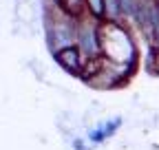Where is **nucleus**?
Here are the masks:
<instances>
[{
    "instance_id": "nucleus-7",
    "label": "nucleus",
    "mask_w": 159,
    "mask_h": 150,
    "mask_svg": "<svg viewBox=\"0 0 159 150\" xmlns=\"http://www.w3.org/2000/svg\"><path fill=\"white\" fill-rule=\"evenodd\" d=\"M91 141H86V139H82V137H75L73 141H71V148L73 150H93V146H89Z\"/></svg>"
},
{
    "instance_id": "nucleus-5",
    "label": "nucleus",
    "mask_w": 159,
    "mask_h": 150,
    "mask_svg": "<svg viewBox=\"0 0 159 150\" xmlns=\"http://www.w3.org/2000/svg\"><path fill=\"white\" fill-rule=\"evenodd\" d=\"M86 5V15H91L93 20L104 22L106 20V0H84Z\"/></svg>"
},
{
    "instance_id": "nucleus-1",
    "label": "nucleus",
    "mask_w": 159,
    "mask_h": 150,
    "mask_svg": "<svg viewBox=\"0 0 159 150\" xmlns=\"http://www.w3.org/2000/svg\"><path fill=\"white\" fill-rule=\"evenodd\" d=\"M99 40H102V55L117 64L137 66V44L133 40V33L126 24L117 22H102L99 24Z\"/></svg>"
},
{
    "instance_id": "nucleus-6",
    "label": "nucleus",
    "mask_w": 159,
    "mask_h": 150,
    "mask_svg": "<svg viewBox=\"0 0 159 150\" xmlns=\"http://www.w3.org/2000/svg\"><path fill=\"white\" fill-rule=\"evenodd\" d=\"M99 128H102V133H104V137L106 139H111V137H115L117 135V130H119V126H122V117H113V119H106V121H102V124H97Z\"/></svg>"
},
{
    "instance_id": "nucleus-4",
    "label": "nucleus",
    "mask_w": 159,
    "mask_h": 150,
    "mask_svg": "<svg viewBox=\"0 0 159 150\" xmlns=\"http://www.w3.org/2000/svg\"><path fill=\"white\" fill-rule=\"evenodd\" d=\"M57 7L62 9L66 15L71 18H82L86 15V5H84V0H55Z\"/></svg>"
},
{
    "instance_id": "nucleus-3",
    "label": "nucleus",
    "mask_w": 159,
    "mask_h": 150,
    "mask_svg": "<svg viewBox=\"0 0 159 150\" xmlns=\"http://www.w3.org/2000/svg\"><path fill=\"white\" fill-rule=\"evenodd\" d=\"M53 60H55V64H57L60 68H62L64 73H69V75H82L84 64L89 62V60L84 58V53L77 49V44H75V46H66V49H62V51L53 53Z\"/></svg>"
},
{
    "instance_id": "nucleus-2",
    "label": "nucleus",
    "mask_w": 159,
    "mask_h": 150,
    "mask_svg": "<svg viewBox=\"0 0 159 150\" xmlns=\"http://www.w3.org/2000/svg\"><path fill=\"white\" fill-rule=\"evenodd\" d=\"M99 24L93 20L91 15L80 18V27H77V49L84 53V58H99L102 55V40H99Z\"/></svg>"
}]
</instances>
